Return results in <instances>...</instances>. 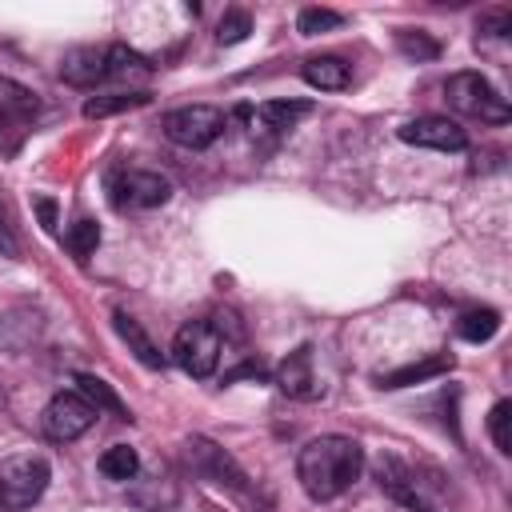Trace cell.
<instances>
[{"mask_svg":"<svg viewBox=\"0 0 512 512\" xmlns=\"http://www.w3.org/2000/svg\"><path fill=\"white\" fill-rule=\"evenodd\" d=\"M360 472H364V448H360V440L340 436V432L308 440L296 456V480L320 504L344 496L360 480Z\"/></svg>","mask_w":512,"mask_h":512,"instance_id":"6da1fadb","label":"cell"},{"mask_svg":"<svg viewBox=\"0 0 512 512\" xmlns=\"http://www.w3.org/2000/svg\"><path fill=\"white\" fill-rule=\"evenodd\" d=\"M52 480V468L44 456H4L0 460V508L24 512L32 508Z\"/></svg>","mask_w":512,"mask_h":512,"instance_id":"7a4b0ae2","label":"cell"},{"mask_svg":"<svg viewBox=\"0 0 512 512\" xmlns=\"http://www.w3.org/2000/svg\"><path fill=\"white\" fill-rule=\"evenodd\" d=\"M444 96H448V104L456 108V112H464V116H476V120H484V124H508V100L492 88V80L488 76H480V72H452L448 80H444Z\"/></svg>","mask_w":512,"mask_h":512,"instance_id":"3957f363","label":"cell"},{"mask_svg":"<svg viewBox=\"0 0 512 512\" xmlns=\"http://www.w3.org/2000/svg\"><path fill=\"white\" fill-rule=\"evenodd\" d=\"M108 200L116 212H152L172 200V184L152 168H116L108 176Z\"/></svg>","mask_w":512,"mask_h":512,"instance_id":"277c9868","label":"cell"},{"mask_svg":"<svg viewBox=\"0 0 512 512\" xmlns=\"http://www.w3.org/2000/svg\"><path fill=\"white\" fill-rule=\"evenodd\" d=\"M220 352H224V336L212 320H188L172 340V360L196 380H208L216 372Z\"/></svg>","mask_w":512,"mask_h":512,"instance_id":"5b68a950","label":"cell"},{"mask_svg":"<svg viewBox=\"0 0 512 512\" xmlns=\"http://www.w3.org/2000/svg\"><path fill=\"white\" fill-rule=\"evenodd\" d=\"M224 128H228V116L220 108H212V104H184V108H172L164 116V136L172 144L196 148V152L216 144L224 136Z\"/></svg>","mask_w":512,"mask_h":512,"instance_id":"8992f818","label":"cell"},{"mask_svg":"<svg viewBox=\"0 0 512 512\" xmlns=\"http://www.w3.org/2000/svg\"><path fill=\"white\" fill-rule=\"evenodd\" d=\"M376 480H380V488H384L396 504H404L408 512H440V496L428 492V484L420 480V472H416L408 460L384 452V456L376 460Z\"/></svg>","mask_w":512,"mask_h":512,"instance_id":"52a82bcc","label":"cell"},{"mask_svg":"<svg viewBox=\"0 0 512 512\" xmlns=\"http://www.w3.org/2000/svg\"><path fill=\"white\" fill-rule=\"evenodd\" d=\"M96 408L76 392V388H68V392H56L48 404H44V412H40V428H44V436L48 440H56V444H72V440H80L92 424H96Z\"/></svg>","mask_w":512,"mask_h":512,"instance_id":"ba28073f","label":"cell"},{"mask_svg":"<svg viewBox=\"0 0 512 512\" xmlns=\"http://www.w3.org/2000/svg\"><path fill=\"white\" fill-rule=\"evenodd\" d=\"M188 456L196 460V468H200L212 484H220V488H228V492H236V496H252L248 472H240V464H236L224 448H216L212 440L192 436V440H188Z\"/></svg>","mask_w":512,"mask_h":512,"instance_id":"9c48e42d","label":"cell"},{"mask_svg":"<svg viewBox=\"0 0 512 512\" xmlns=\"http://www.w3.org/2000/svg\"><path fill=\"white\" fill-rule=\"evenodd\" d=\"M400 140L416 144V148H432V152H464L468 148V132L448 116H416V120L400 124Z\"/></svg>","mask_w":512,"mask_h":512,"instance_id":"30bf717a","label":"cell"},{"mask_svg":"<svg viewBox=\"0 0 512 512\" xmlns=\"http://www.w3.org/2000/svg\"><path fill=\"white\" fill-rule=\"evenodd\" d=\"M276 388H280L284 396H296V400L320 396V384H316V372H312V348H308V344L292 348V352L280 360V368H276Z\"/></svg>","mask_w":512,"mask_h":512,"instance_id":"8fae6325","label":"cell"},{"mask_svg":"<svg viewBox=\"0 0 512 512\" xmlns=\"http://www.w3.org/2000/svg\"><path fill=\"white\" fill-rule=\"evenodd\" d=\"M60 76L72 84V88H96L108 80V44L100 48H72L60 64Z\"/></svg>","mask_w":512,"mask_h":512,"instance_id":"7c38bea8","label":"cell"},{"mask_svg":"<svg viewBox=\"0 0 512 512\" xmlns=\"http://www.w3.org/2000/svg\"><path fill=\"white\" fill-rule=\"evenodd\" d=\"M40 112V100L36 92H28L24 84L0 76V124L12 128V132H24L32 124V116Z\"/></svg>","mask_w":512,"mask_h":512,"instance_id":"4fadbf2b","label":"cell"},{"mask_svg":"<svg viewBox=\"0 0 512 512\" xmlns=\"http://www.w3.org/2000/svg\"><path fill=\"white\" fill-rule=\"evenodd\" d=\"M112 328H116V336L128 344V352H132L144 368H152V372H160V368H164V352L156 348V340L144 332V324H140V320H132L128 312H112Z\"/></svg>","mask_w":512,"mask_h":512,"instance_id":"5bb4252c","label":"cell"},{"mask_svg":"<svg viewBox=\"0 0 512 512\" xmlns=\"http://www.w3.org/2000/svg\"><path fill=\"white\" fill-rule=\"evenodd\" d=\"M300 76H304V84H312L320 92H344L352 84V68L340 56H308Z\"/></svg>","mask_w":512,"mask_h":512,"instance_id":"9a60e30c","label":"cell"},{"mask_svg":"<svg viewBox=\"0 0 512 512\" xmlns=\"http://www.w3.org/2000/svg\"><path fill=\"white\" fill-rule=\"evenodd\" d=\"M452 356L448 352H432V356H424V360H412V364H404V368H396V372H384L380 376V388H408V384H420V380H432V376H444V372H452Z\"/></svg>","mask_w":512,"mask_h":512,"instance_id":"2e32d148","label":"cell"},{"mask_svg":"<svg viewBox=\"0 0 512 512\" xmlns=\"http://www.w3.org/2000/svg\"><path fill=\"white\" fill-rule=\"evenodd\" d=\"M152 76V64L132 52L128 44H108V80H120V84H132V80H148Z\"/></svg>","mask_w":512,"mask_h":512,"instance_id":"e0dca14e","label":"cell"},{"mask_svg":"<svg viewBox=\"0 0 512 512\" xmlns=\"http://www.w3.org/2000/svg\"><path fill=\"white\" fill-rule=\"evenodd\" d=\"M152 96L148 92H108V96H88L84 100V116L88 120H104V116H116V112H128V108H144Z\"/></svg>","mask_w":512,"mask_h":512,"instance_id":"ac0fdd59","label":"cell"},{"mask_svg":"<svg viewBox=\"0 0 512 512\" xmlns=\"http://www.w3.org/2000/svg\"><path fill=\"white\" fill-rule=\"evenodd\" d=\"M76 392L96 408V412H112V416H120V420H128V408L120 404V396L100 380V376H88V372H80L76 376Z\"/></svg>","mask_w":512,"mask_h":512,"instance_id":"d6986e66","label":"cell"},{"mask_svg":"<svg viewBox=\"0 0 512 512\" xmlns=\"http://www.w3.org/2000/svg\"><path fill=\"white\" fill-rule=\"evenodd\" d=\"M312 112V104L308 100H268V104H260L256 108V116H260V124L264 128H272V132H284V128H292L300 116H308Z\"/></svg>","mask_w":512,"mask_h":512,"instance_id":"ffe728a7","label":"cell"},{"mask_svg":"<svg viewBox=\"0 0 512 512\" xmlns=\"http://www.w3.org/2000/svg\"><path fill=\"white\" fill-rule=\"evenodd\" d=\"M500 328V312L496 308H468L460 320H456V332L468 340V344H484L492 340Z\"/></svg>","mask_w":512,"mask_h":512,"instance_id":"44dd1931","label":"cell"},{"mask_svg":"<svg viewBox=\"0 0 512 512\" xmlns=\"http://www.w3.org/2000/svg\"><path fill=\"white\" fill-rule=\"evenodd\" d=\"M96 468H100V476L124 484V480H132V476L140 472V456H136V448H128V444H112V448L100 456Z\"/></svg>","mask_w":512,"mask_h":512,"instance_id":"7402d4cb","label":"cell"},{"mask_svg":"<svg viewBox=\"0 0 512 512\" xmlns=\"http://www.w3.org/2000/svg\"><path fill=\"white\" fill-rule=\"evenodd\" d=\"M340 24H344V16L332 12V8H300V16H296V32L300 36H320V32L340 28Z\"/></svg>","mask_w":512,"mask_h":512,"instance_id":"603a6c76","label":"cell"},{"mask_svg":"<svg viewBox=\"0 0 512 512\" xmlns=\"http://www.w3.org/2000/svg\"><path fill=\"white\" fill-rule=\"evenodd\" d=\"M64 244H68V252H72L76 260H88V256L96 252V244H100V228H96V220H76V224L68 228Z\"/></svg>","mask_w":512,"mask_h":512,"instance_id":"cb8c5ba5","label":"cell"},{"mask_svg":"<svg viewBox=\"0 0 512 512\" xmlns=\"http://www.w3.org/2000/svg\"><path fill=\"white\" fill-rule=\"evenodd\" d=\"M396 48H400L404 56H412V60H436V56H440V44H436L428 32H412V28L396 32Z\"/></svg>","mask_w":512,"mask_h":512,"instance_id":"d4e9b609","label":"cell"},{"mask_svg":"<svg viewBox=\"0 0 512 512\" xmlns=\"http://www.w3.org/2000/svg\"><path fill=\"white\" fill-rule=\"evenodd\" d=\"M248 32H252V16H248L244 8H228V12L220 16V24H216V40H220V44H240Z\"/></svg>","mask_w":512,"mask_h":512,"instance_id":"484cf974","label":"cell"},{"mask_svg":"<svg viewBox=\"0 0 512 512\" xmlns=\"http://www.w3.org/2000/svg\"><path fill=\"white\" fill-rule=\"evenodd\" d=\"M508 424H512V404H508V400L492 404V412H488V432H492V440H496V448H500L504 456L512 452V432H508Z\"/></svg>","mask_w":512,"mask_h":512,"instance_id":"4316f807","label":"cell"},{"mask_svg":"<svg viewBox=\"0 0 512 512\" xmlns=\"http://www.w3.org/2000/svg\"><path fill=\"white\" fill-rule=\"evenodd\" d=\"M480 32H488V36H508V32H512V12H508V8L484 12V16H480Z\"/></svg>","mask_w":512,"mask_h":512,"instance_id":"83f0119b","label":"cell"},{"mask_svg":"<svg viewBox=\"0 0 512 512\" xmlns=\"http://www.w3.org/2000/svg\"><path fill=\"white\" fill-rule=\"evenodd\" d=\"M36 208H40V216H44V228H56V208H52V200H36Z\"/></svg>","mask_w":512,"mask_h":512,"instance_id":"f1b7e54d","label":"cell"}]
</instances>
